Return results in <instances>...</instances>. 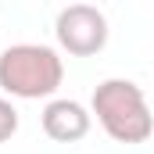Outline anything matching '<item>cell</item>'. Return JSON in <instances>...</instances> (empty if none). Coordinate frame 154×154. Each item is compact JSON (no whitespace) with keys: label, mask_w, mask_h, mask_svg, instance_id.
I'll return each instance as SVG.
<instances>
[{"label":"cell","mask_w":154,"mask_h":154,"mask_svg":"<svg viewBox=\"0 0 154 154\" xmlns=\"http://www.w3.org/2000/svg\"><path fill=\"white\" fill-rule=\"evenodd\" d=\"M14 133H18V108H14L7 97H0V143L11 140Z\"/></svg>","instance_id":"cell-5"},{"label":"cell","mask_w":154,"mask_h":154,"mask_svg":"<svg viewBox=\"0 0 154 154\" xmlns=\"http://www.w3.org/2000/svg\"><path fill=\"white\" fill-rule=\"evenodd\" d=\"M65 79V61L47 43H14L0 50V90L18 100L54 97Z\"/></svg>","instance_id":"cell-2"},{"label":"cell","mask_w":154,"mask_h":154,"mask_svg":"<svg viewBox=\"0 0 154 154\" xmlns=\"http://www.w3.org/2000/svg\"><path fill=\"white\" fill-rule=\"evenodd\" d=\"M90 111L115 143H147L154 133L147 97L133 79H104L90 97Z\"/></svg>","instance_id":"cell-1"},{"label":"cell","mask_w":154,"mask_h":154,"mask_svg":"<svg viewBox=\"0 0 154 154\" xmlns=\"http://www.w3.org/2000/svg\"><path fill=\"white\" fill-rule=\"evenodd\" d=\"M54 36L57 47L68 50L72 57H93L108 47V18L93 4H68L57 11Z\"/></svg>","instance_id":"cell-3"},{"label":"cell","mask_w":154,"mask_h":154,"mask_svg":"<svg viewBox=\"0 0 154 154\" xmlns=\"http://www.w3.org/2000/svg\"><path fill=\"white\" fill-rule=\"evenodd\" d=\"M39 122H43V133L50 140H57V143H79L90 133L93 115L79 100H72V97H54V100H47Z\"/></svg>","instance_id":"cell-4"}]
</instances>
